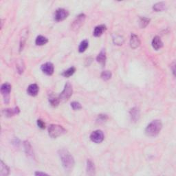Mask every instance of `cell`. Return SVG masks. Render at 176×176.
<instances>
[{
    "instance_id": "d6986e66",
    "label": "cell",
    "mask_w": 176,
    "mask_h": 176,
    "mask_svg": "<svg viewBox=\"0 0 176 176\" xmlns=\"http://www.w3.org/2000/svg\"><path fill=\"white\" fill-rule=\"evenodd\" d=\"M166 4L164 2H158L156 4L153 5V10H155L156 12H160V11H162V10H164L166 9Z\"/></svg>"
},
{
    "instance_id": "ac0fdd59",
    "label": "cell",
    "mask_w": 176,
    "mask_h": 176,
    "mask_svg": "<svg viewBox=\"0 0 176 176\" xmlns=\"http://www.w3.org/2000/svg\"><path fill=\"white\" fill-rule=\"evenodd\" d=\"M1 171H0V175L1 176H7L9 175L10 169L9 167L6 164L4 163L3 161H1Z\"/></svg>"
},
{
    "instance_id": "9a60e30c",
    "label": "cell",
    "mask_w": 176,
    "mask_h": 176,
    "mask_svg": "<svg viewBox=\"0 0 176 176\" xmlns=\"http://www.w3.org/2000/svg\"><path fill=\"white\" fill-rule=\"evenodd\" d=\"M96 168L94 162L91 160H88L87 161V174L89 175H93L95 174Z\"/></svg>"
},
{
    "instance_id": "7402d4cb",
    "label": "cell",
    "mask_w": 176,
    "mask_h": 176,
    "mask_svg": "<svg viewBox=\"0 0 176 176\" xmlns=\"http://www.w3.org/2000/svg\"><path fill=\"white\" fill-rule=\"evenodd\" d=\"M76 72V68L74 67H71L70 68L67 69L66 71H64L63 73H62V75L64 77L68 78L70 77H71L73 74H74Z\"/></svg>"
},
{
    "instance_id": "7c38bea8",
    "label": "cell",
    "mask_w": 176,
    "mask_h": 176,
    "mask_svg": "<svg viewBox=\"0 0 176 176\" xmlns=\"http://www.w3.org/2000/svg\"><path fill=\"white\" fill-rule=\"evenodd\" d=\"M20 110L17 107L12 108V109H6L3 111L5 116H6L8 118H10L15 115H17L20 113Z\"/></svg>"
},
{
    "instance_id": "ba28073f",
    "label": "cell",
    "mask_w": 176,
    "mask_h": 176,
    "mask_svg": "<svg viewBox=\"0 0 176 176\" xmlns=\"http://www.w3.org/2000/svg\"><path fill=\"white\" fill-rule=\"evenodd\" d=\"M69 13L67 10L64 9H59L56 10L55 12V20L57 22L59 21H63L64 20L68 17Z\"/></svg>"
},
{
    "instance_id": "e0dca14e",
    "label": "cell",
    "mask_w": 176,
    "mask_h": 176,
    "mask_svg": "<svg viewBox=\"0 0 176 176\" xmlns=\"http://www.w3.org/2000/svg\"><path fill=\"white\" fill-rule=\"evenodd\" d=\"M106 52H105V50L103 49L101 51L98 56L96 57V61L98 63H99L101 66L103 67L105 65V62H106Z\"/></svg>"
},
{
    "instance_id": "1f68e13d",
    "label": "cell",
    "mask_w": 176,
    "mask_h": 176,
    "mask_svg": "<svg viewBox=\"0 0 176 176\" xmlns=\"http://www.w3.org/2000/svg\"><path fill=\"white\" fill-rule=\"evenodd\" d=\"M37 125H38V127H39L40 129H45V123L44 122H43V120H37Z\"/></svg>"
},
{
    "instance_id": "f546056e",
    "label": "cell",
    "mask_w": 176,
    "mask_h": 176,
    "mask_svg": "<svg viewBox=\"0 0 176 176\" xmlns=\"http://www.w3.org/2000/svg\"><path fill=\"white\" fill-rule=\"evenodd\" d=\"M113 43H115L116 45H123V43L124 42V39L120 36H116V38H113Z\"/></svg>"
},
{
    "instance_id": "2e32d148",
    "label": "cell",
    "mask_w": 176,
    "mask_h": 176,
    "mask_svg": "<svg viewBox=\"0 0 176 176\" xmlns=\"http://www.w3.org/2000/svg\"><path fill=\"white\" fill-rule=\"evenodd\" d=\"M107 28L105 25H100L97 26L95 28H94V31L93 32V35L96 37H101V35L104 33V32L106 31Z\"/></svg>"
},
{
    "instance_id": "7a4b0ae2",
    "label": "cell",
    "mask_w": 176,
    "mask_h": 176,
    "mask_svg": "<svg viewBox=\"0 0 176 176\" xmlns=\"http://www.w3.org/2000/svg\"><path fill=\"white\" fill-rule=\"evenodd\" d=\"M162 128V124L160 120H155L148 124L145 129V134L150 137L158 136Z\"/></svg>"
},
{
    "instance_id": "f1b7e54d",
    "label": "cell",
    "mask_w": 176,
    "mask_h": 176,
    "mask_svg": "<svg viewBox=\"0 0 176 176\" xmlns=\"http://www.w3.org/2000/svg\"><path fill=\"white\" fill-rule=\"evenodd\" d=\"M108 120V116L106 114H100L98 116L97 118V123H103Z\"/></svg>"
},
{
    "instance_id": "8fae6325",
    "label": "cell",
    "mask_w": 176,
    "mask_h": 176,
    "mask_svg": "<svg viewBox=\"0 0 176 176\" xmlns=\"http://www.w3.org/2000/svg\"><path fill=\"white\" fill-rule=\"evenodd\" d=\"M130 117H131V120L134 123H136L137 121H138L140 118V110L138 107H134L130 110Z\"/></svg>"
},
{
    "instance_id": "603a6c76",
    "label": "cell",
    "mask_w": 176,
    "mask_h": 176,
    "mask_svg": "<svg viewBox=\"0 0 176 176\" xmlns=\"http://www.w3.org/2000/svg\"><path fill=\"white\" fill-rule=\"evenodd\" d=\"M28 31H27L25 33H22V37L21 38V41H20V52L21 50H23V47H24V45H25V43H26V40L27 39V37H28Z\"/></svg>"
},
{
    "instance_id": "52a82bcc",
    "label": "cell",
    "mask_w": 176,
    "mask_h": 176,
    "mask_svg": "<svg viewBox=\"0 0 176 176\" xmlns=\"http://www.w3.org/2000/svg\"><path fill=\"white\" fill-rule=\"evenodd\" d=\"M90 139L92 142L96 144L102 142L104 140V134L101 130H96L90 135Z\"/></svg>"
},
{
    "instance_id": "9c48e42d",
    "label": "cell",
    "mask_w": 176,
    "mask_h": 176,
    "mask_svg": "<svg viewBox=\"0 0 176 176\" xmlns=\"http://www.w3.org/2000/svg\"><path fill=\"white\" fill-rule=\"evenodd\" d=\"M41 71L44 73V74L48 76L52 75L54 71H55L53 64L50 63V62H47V63L43 64L41 67Z\"/></svg>"
},
{
    "instance_id": "30bf717a",
    "label": "cell",
    "mask_w": 176,
    "mask_h": 176,
    "mask_svg": "<svg viewBox=\"0 0 176 176\" xmlns=\"http://www.w3.org/2000/svg\"><path fill=\"white\" fill-rule=\"evenodd\" d=\"M140 45V40L136 34L132 33L130 38V46L133 49L138 48Z\"/></svg>"
},
{
    "instance_id": "4316f807",
    "label": "cell",
    "mask_w": 176,
    "mask_h": 176,
    "mask_svg": "<svg viewBox=\"0 0 176 176\" xmlns=\"http://www.w3.org/2000/svg\"><path fill=\"white\" fill-rule=\"evenodd\" d=\"M24 147H25V151L27 155L28 156H32L33 154H32V149L31 147V145H30V143L26 141L24 142Z\"/></svg>"
},
{
    "instance_id": "4dcf8cb0",
    "label": "cell",
    "mask_w": 176,
    "mask_h": 176,
    "mask_svg": "<svg viewBox=\"0 0 176 176\" xmlns=\"http://www.w3.org/2000/svg\"><path fill=\"white\" fill-rule=\"evenodd\" d=\"M71 106L72 107V109L74 110H79L81 109H82V106L78 102L74 101L71 103Z\"/></svg>"
},
{
    "instance_id": "cb8c5ba5",
    "label": "cell",
    "mask_w": 176,
    "mask_h": 176,
    "mask_svg": "<svg viewBox=\"0 0 176 176\" xmlns=\"http://www.w3.org/2000/svg\"><path fill=\"white\" fill-rule=\"evenodd\" d=\"M49 102L52 107H57L59 105V102H60V99H59V97L50 96L49 99Z\"/></svg>"
},
{
    "instance_id": "44dd1931",
    "label": "cell",
    "mask_w": 176,
    "mask_h": 176,
    "mask_svg": "<svg viewBox=\"0 0 176 176\" xmlns=\"http://www.w3.org/2000/svg\"><path fill=\"white\" fill-rule=\"evenodd\" d=\"M88 47H89V41L87 39L83 40V41L81 42L79 46H78V52L80 53L84 52L87 49H88Z\"/></svg>"
},
{
    "instance_id": "4fadbf2b",
    "label": "cell",
    "mask_w": 176,
    "mask_h": 176,
    "mask_svg": "<svg viewBox=\"0 0 176 176\" xmlns=\"http://www.w3.org/2000/svg\"><path fill=\"white\" fill-rule=\"evenodd\" d=\"M39 86H38L37 84H31L28 86V89H27V92L29 94L30 96H36L38 93H39Z\"/></svg>"
},
{
    "instance_id": "83f0119b",
    "label": "cell",
    "mask_w": 176,
    "mask_h": 176,
    "mask_svg": "<svg viewBox=\"0 0 176 176\" xmlns=\"http://www.w3.org/2000/svg\"><path fill=\"white\" fill-rule=\"evenodd\" d=\"M17 69L18 72L20 73V74H22V73L23 72L24 70H25V65H24L23 63V60L18 62L17 64Z\"/></svg>"
},
{
    "instance_id": "ffe728a7",
    "label": "cell",
    "mask_w": 176,
    "mask_h": 176,
    "mask_svg": "<svg viewBox=\"0 0 176 176\" xmlns=\"http://www.w3.org/2000/svg\"><path fill=\"white\" fill-rule=\"evenodd\" d=\"M48 42V39L45 37H43L42 35H39L37 37L36 40H35V43H36L37 45H43Z\"/></svg>"
},
{
    "instance_id": "6da1fadb",
    "label": "cell",
    "mask_w": 176,
    "mask_h": 176,
    "mask_svg": "<svg viewBox=\"0 0 176 176\" xmlns=\"http://www.w3.org/2000/svg\"><path fill=\"white\" fill-rule=\"evenodd\" d=\"M62 165L66 171H71L74 166V159L66 149H61L59 151Z\"/></svg>"
},
{
    "instance_id": "d6a6232c",
    "label": "cell",
    "mask_w": 176,
    "mask_h": 176,
    "mask_svg": "<svg viewBox=\"0 0 176 176\" xmlns=\"http://www.w3.org/2000/svg\"><path fill=\"white\" fill-rule=\"evenodd\" d=\"M34 175H48L47 173H43V172H39V171L35 172Z\"/></svg>"
},
{
    "instance_id": "3957f363",
    "label": "cell",
    "mask_w": 176,
    "mask_h": 176,
    "mask_svg": "<svg viewBox=\"0 0 176 176\" xmlns=\"http://www.w3.org/2000/svg\"><path fill=\"white\" fill-rule=\"evenodd\" d=\"M66 129L59 124H52L48 128V134L52 138H56L66 134Z\"/></svg>"
},
{
    "instance_id": "5b68a950",
    "label": "cell",
    "mask_w": 176,
    "mask_h": 176,
    "mask_svg": "<svg viewBox=\"0 0 176 176\" xmlns=\"http://www.w3.org/2000/svg\"><path fill=\"white\" fill-rule=\"evenodd\" d=\"M86 16L85 14H80L78 15L77 17L75 18V20L73 21V22L71 25V28L74 31H77L78 29H80L81 26H83L84 23V21L85 20Z\"/></svg>"
},
{
    "instance_id": "5bb4252c",
    "label": "cell",
    "mask_w": 176,
    "mask_h": 176,
    "mask_svg": "<svg viewBox=\"0 0 176 176\" xmlns=\"http://www.w3.org/2000/svg\"><path fill=\"white\" fill-rule=\"evenodd\" d=\"M152 46L156 50H158L163 47V42L162 41L160 37L156 36L153 37L152 40Z\"/></svg>"
},
{
    "instance_id": "8992f818",
    "label": "cell",
    "mask_w": 176,
    "mask_h": 176,
    "mask_svg": "<svg viewBox=\"0 0 176 176\" xmlns=\"http://www.w3.org/2000/svg\"><path fill=\"white\" fill-rule=\"evenodd\" d=\"M12 87L9 83H5L1 87V93L4 97L5 103H9L10 93L11 92Z\"/></svg>"
},
{
    "instance_id": "277c9868",
    "label": "cell",
    "mask_w": 176,
    "mask_h": 176,
    "mask_svg": "<svg viewBox=\"0 0 176 176\" xmlns=\"http://www.w3.org/2000/svg\"><path fill=\"white\" fill-rule=\"evenodd\" d=\"M73 93V89H72V85L70 84L69 82L66 83V85H65L63 90L62 91V92L60 94L59 98L60 99V101H67L70 97L72 96Z\"/></svg>"
},
{
    "instance_id": "d4e9b609",
    "label": "cell",
    "mask_w": 176,
    "mask_h": 176,
    "mask_svg": "<svg viewBox=\"0 0 176 176\" xmlns=\"http://www.w3.org/2000/svg\"><path fill=\"white\" fill-rule=\"evenodd\" d=\"M150 22V19L147 17H141L140 20V27L141 28H145Z\"/></svg>"
},
{
    "instance_id": "484cf974",
    "label": "cell",
    "mask_w": 176,
    "mask_h": 176,
    "mask_svg": "<svg viewBox=\"0 0 176 176\" xmlns=\"http://www.w3.org/2000/svg\"><path fill=\"white\" fill-rule=\"evenodd\" d=\"M112 72L110 71H108V70H106V71H103L101 73V77L102 80L108 81L112 78Z\"/></svg>"
}]
</instances>
